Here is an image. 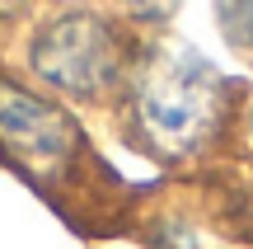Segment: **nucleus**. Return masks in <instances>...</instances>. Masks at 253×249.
I'll return each instance as SVG.
<instances>
[{
    "instance_id": "1",
    "label": "nucleus",
    "mask_w": 253,
    "mask_h": 249,
    "mask_svg": "<svg viewBox=\"0 0 253 249\" xmlns=\"http://www.w3.org/2000/svg\"><path fill=\"white\" fill-rule=\"evenodd\" d=\"M235 113V85L188 43H155L136 52L126 75L131 132L160 160H197L220 141Z\"/></svg>"
},
{
    "instance_id": "2",
    "label": "nucleus",
    "mask_w": 253,
    "mask_h": 249,
    "mask_svg": "<svg viewBox=\"0 0 253 249\" xmlns=\"http://www.w3.org/2000/svg\"><path fill=\"white\" fill-rule=\"evenodd\" d=\"M131 61L136 52L122 38V28L94 9H66L47 19L28 43L33 75L71 99H103L113 90H126Z\"/></svg>"
},
{
    "instance_id": "3",
    "label": "nucleus",
    "mask_w": 253,
    "mask_h": 249,
    "mask_svg": "<svg viewBox=\"0 0 253 249\" xmlns=\"http://www.w3.org/2000/svg\"><path fill=\"white\" fill-rule=\"evenodd\" d=\"M80 127L61 103L24 90L0 75V155L19 165L28 179H66L80 155Z\"/></svg>"
},
{
    "instance_id": "4",
    "label": "nucleus",
    "mask_w": 253,
    "mask_h": 249,
    "mask_svg": "<svg viewBox=\"0 0 253 249\" xmlns=\"http://www.w3.org/2000/svg\"><path fill=\"white\" fill-rule=\"evenodd\" d=\"M216 24L235 52H253V0H216Z\"/></svg>"
},
{
    "instance_id": "5",
    "label": "nucleus",
    "mask_w": 253,
    "mask_h": 249,
    "mask_svg": "<svg viewBox=\"0 0 253 249\" xmlns=\"http://www.w3.org/2000/svg\"><path fill=\"white\" fill-rule=\"evenodd\" d=\"M113 5H118L126 19H136V24H164V19L178 9V0H113Z\"/></svg>"
},
{
    "instance_id": "6",
    "label": "nucleus",
    "mask_w": 253,
    "mask_h": 249,
    "mask_svg": "<svg viewBox=\"0 0 253 249\" xmlns=\"http://www.w3.org/2000/svg\"><path fill=\"white\" fill-rule=\"evenodd\" d=\"M28 0H0V14H14V9H24Z\"/></svg>"
},
{
    "instance_id": "7",
    "label": "nucleus",
    "mask_w": 253,
    "mask_h": 249,
    "mask_svg": "<svg viewBox=\"0 0 253 249\" xmlns=\"http://www.w3.org/2000/svg\"><path fill=\"white\" fill-rule=\"evenodd\" d=\"M249 150H253V108H249Z\"/></svg>"
}]
</instances>
